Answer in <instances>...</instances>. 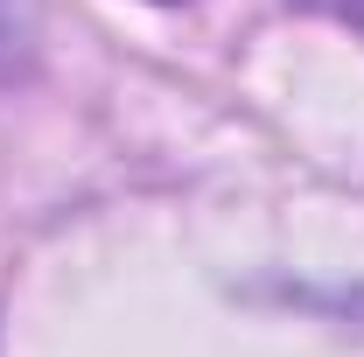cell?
I'll return each mask as SVG.
<instances>
[{"label": "cell", "mask_w": 364, "mask_h": 357, "mask_svg": "<svg viewBox=\"0 0 364 357\" xmlns=\"http://www.w3.org/2000/svg\"><path fill=\"white\" fill-rule=\"evenodd\" d=\"M21 43H28V0H0V78L14 70Z\"/></svg>", "instance_id": "6da1fadb"}]
</instances>
